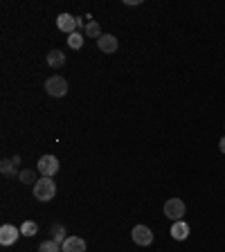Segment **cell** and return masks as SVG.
<instances>
[{
  "mask_svg": "<svg viewBox=\"0 0 225 252\" xmlns=\"http://www.w3.org/2000/svg\"><path fill=\"white\" fill-rule=\"evenodd\" d=\"M38 252H61V243H56L54 239L43 241L41 246H38Z\"/></svg>",
  "mask_w": 225,
  "mask_h": 252,
  "instance_id": "17",
  "label": "cell"
},
{
  "mask_svg": "<svg viewBox=\"0 0 225 252\" xmlns=\"http://www.w3.org/2000/svg\"><path fill=\"white\" fill-rule=\"evenodd\" d=\"M84 41H86V34H81V32H74V34H70V36H68V48H70V50H81Z\"/></svg>",
  "mask_w": 225,
  "mask_h": 252,
  "instance_id": "12",
  "label": "cell"
},
{
  "mask_svg": "<svg viewBox=\"0 0 225 252\" xmlns=\"http://www.w3.org/2000/svg\"><path fill=\"white\" fill-rule=\"evenodd\" d=\"M171 236L176 241H185L189 236V225L185 221H173V225H171Z\"/></svg>",
  "mask_w": 225,
  "mask_h": 252,
  "instance_id": "10",
  "label": "cell"
},
{
  "mask_svg": "<svg viewBox=\"0 0 225 252\" xmlns=\"http://www.w3.org/2000/svg\"><path fill=\"white\" fill-rule=\"evenodd\" d=\"M86 36H90V38H99V36H102V27H99L97 20L86 23Z\"/></svg>",
  "mask_w": 225,
  "mask_h": 252,
  "instance_id": "14",
  "label": "cell"
},
{
  "mask_svg": "<svg viewBox=\"0 0 225 252\" xmlns=\"http://www.w3.org/2000/svg\"><path fill=\"white\" fill-rule=\"evenodd\" d=\"M36 169L43 178H52V176L59 171V160H56V155H43L41 160L36 162Z\"/></svg>",
  "mask_w": 225,
  "mask_h": 252,
  "instance_id": "4",
  "label": "cell"
},
{
  "mask_svg": "<svg viewBox=\"0 0 225 252\" xmlns=\"http://www.w3.org/2000/svg\"><path fill=\"white\" fill-rule=\"evenodd\" d=\"M0 171L5 173V176H18V173H20L18 169H16V162H14V160H7V158L0 162Z\"/></svg>",
  "mask_w": 225,
  "mask_h": 252,
  "instance_id": "13",
  "label": "cell"
},
{
  "mask_svg": "<svg viewBox=\"0 0 225 252\" xmlns=\"http://www.w3.org/2000/svg\"><path fill=\"white\" fill-rule=\"evenodd\" d=\"M56 196V185L52 178H41L36 180V185H34V198L36 201H43V203H48V201H52V198Z\"/></svg>",
  "mask_w": 225,
  "mask_h": 252,
  "instance_id": "1",
  "label": "cell"
},
{
  "mask_svg": "<svg viewBox=\"0 0 225 252\" xmlns=\"http://www.w3.org/2000/svg\"><path fill=\"white\" fill-rule=\"evenodd\" d=\"M131 236H133V241L138 246H151L153 243V232L146 228V225H135Z\"/></svg>",
  "mask_w": 225,
  "mask_h": 252,
  "instance_id": "5",
  "label": "cell"
},
{
  "mask_svg": "<svg viewBox=\"0 0 225 252\" xmlns=\"http://www.w3.org/2000/svg\"><path fill=\"white\" fill-rule=\"evenodd\" d=\"M97 48L102 50L104 54H113V52H117L120 43H117V38L113 36V34H102V36L97 38Z\"/></svg>",
  "mask_w": 225,
  "mask_h": 252,
  "instance_id": "8",
  "label": "cell"
},
{
  "mask_svg": "<svg viewBox=\"0 0 225 252\" xmlns=\"http://www.w3.org/2000/svg\"><path fill=\"white\" fill-rule=\"evenodd\" d=\"M56 27L61 32H66L68 36L77 32V16L72 14H59V18H56Z\"/></svg>",
  "mask_w": 225,
  "mask_h": 252,
  "instance_id": "7",
  "label": "cell"
},
{
  "mask_svg": "<svg viewBox=\"0 0 225 252\" xmlns=\"http://www.w3.org/2000/svg\"><path fill=\"white\" fill-rule=\"evenodd\" d=\"M81 27H86V23H84V18H79V16H77V30H81Z\"/></svg>",
  "mask_w": 225,
  "mask_h": 252,
  "instance_id": "19",
  "label": "cell"
},
{
  "mask_svg": "<svg viewBox=\"0 0 225 252\" xmlns=\"http://www.w3.org/2000/svg\"><path fill=\"white\" fill-rule=\"evenodd\" d=\"M185 209L187 207H185V203L180 198H169V201L164 203V216L171 218V221H183Z\"/></svg>",
  "mask_w": 225,
  "mask_h": 252,
  "instance_id": "3",
  "label": "cell"
},
{
  "mask_svg": "<svg viewBox=\"0 0 225 252\" xmlns=\"http://www.w3.org/2000/svg\"><path fill=\"white\" fill-rule=\"evenodd\" d=\"M61 252H86V241L81 236H68L61 243Z\"/></svg>",
  "mask_w": 225,
  "mask_h": 252,
  "instance_id": "9",
  "label": "cell"
},
{
  "mask_svg": "<svg viewBox=\"0 0 225 252\" xmlns=\"http://www.w3.org/2000/svg\"><path fill=\"white\" fill-rule=\"evenodd\" d=\"M45 61H48L50 68L59 70V68H63V63H66V54H63L61 50H52V52L45 56Z\"/></svg>",
  "mask_w": 225,
  "mask_h": 252,
  "instance_id": "11",
  "label": "cell"
},
{
  "mask_svg": "<svg viewBox=\"0 0 225 252\" xmlns=\"http://www.w3.org/2000/svg\"><path fill=\"white\" fill-rule=\"evenodd\" d=\"M18 180L23 185H36V173L32 171V169H23V171L18 173Z\"/></svg>",
  "mask_w": 225,
  "mask_h": 252,
  "instance_id": "18",
  "label": "cell"
},
{
  "mask_svg": "<svg viewBox=\"0 0 225 252\" xmlns=\"http://www.w3.org/2000/svg\"><path fill=\"white\" fill-rule=\"evenodd\" d=\"M45 90H48L50 97H66L68 95V81L63 79L61 74H52L48 81H45Z\"/></svg>",
  "mask_w": 225,
  "mask_h": 252,
  "instance_id": "2",
  "label": "cell"
},
{
  "mask_svg": "<svg viewBox=\"0 0 225 252\" xmlns=\"http://www.w3.org/2000/svg\"><path fill=\"white\" fill-rule=\"evenodd\" d=\"M52 239H54L56 243H63V241L68 239V236H66V228H63L61 223H54V225H52Z\"/></svg>",
  "mask_w": 225,
  "mask_h": 252,
  "instance_id": "16",
  "label": "cell"
},
{
  "mask_svg": "<svg viewBox=\"0 0 225 252\" xmlns=\"http://www.w3.org/2000/svg\"><path fill=\"white\" fill-rule=\"evenodd\" d=\"M219 149H221V153H225V137H221V142H219Z\"/></svg>",
  "mask_w": 225,
  "mask_h": 252,
  "instance_id": "20",
  "label": "cell"
},
{
  "mask_svg": "<svg viewBox=\"0 0 225 252\" xmlns=\"http://www.w3.org/2000/svg\"><path fill=\"white\" fill-rule=\"evenodd\" d=\"M36 232H38V223L36 221H25L23 225H20V234H23V236H34Z\"/></svg>",
  "mask_w": 225,
  "mask_h": 252,
  "instance_id": "15",
  "label": "cell"
},
{
  "mask_svg": "<svg viewBox=\"0 0 225 252\" xmlns=\"http://www.w3.org/2000/svg\"><path fill=\"white\" fill-rule=\"evenodd\" d=\"M18 236H20V230L16 228V225H2L0 228V243L2 246H14L16 241H18Z\"/></svg>",
  "mask_w": 225,
  "mask_h": 252,
  "instance_id": "6",
  "label": "cell"
}]
</instances>
